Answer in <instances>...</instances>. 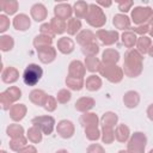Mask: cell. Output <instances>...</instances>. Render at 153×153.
<instances>
[{
  "instance_id": "cell-18",
  "label": "cell",
  "mask_w": 153,
  "mask_h": 153,
  "mask_svg": "<svg viewBox=\"0 0 153 153\" xmlns=\"http://www.w3.org/2000/svg\"><path fill=\"white\" fill-rule=\"evenodd\" d=\"M56 48L60 53L62 54H71L73 50H74V41L69 37H61L59 38L57 41V44H56Z\"/></svg>"
},
{
  "instance_id": "cell-48",
  "label": "cell",
  "mask_w": 153,
  "mask_h": 153,
  "mask_svg": "<svg viewBox=\"0 0 153 153\" xmlns=\"http://www.w3.org/2000/svg\"><path fill=\"white\" fill-rule=\"evenodd\" d=\"M39 32H41L42 35H47V36H49V37H51V38H54V36H55V33H54V31H53V29H51L50 23H43V24L41 25V27H39Z\"/></svg>"
},
{
  "instance_id": "cell-33",
  "label": "cell",
  "mask_w": 153,
  "mask_h": 153,
  "mask_svg": "<svg viewBox=\"0 0 153 153\" xmlns=\"http://www.w3.org/2000/svg\"><path fill=\"white\" fill-rule=\"evenodd\" d=\"M53 43V38L47 36V35H37L35 38H33V47L36 48V50L41 49V48H44V47H49Z\"/></svg>"
},
{
  "instance_id": "cell-49",
  "label": "cell",
  "mask_w": 153,
  "mask_h": 153,
  "mask_svg": "<svg viewBox=\"0 0 153 153\" xmlns=\"http://www.w3.org/2000/svg\"><path fill=\"white\" fill-rule=\"evenodd\" d=\"M10 24H11V23H10L8 17H7L6 14H0V32H1V33H4L5 31L8 30Z\"/></svg>"
},
{
  "instance_id": "cell-57",
  "label": "cell",
  "mask_w": 153,
  "mask_h": 153,
  "mask_svg": "<svg viewBox=\"0 0 153 153\" xmlns=\"http://www.w3.org/2000/svg\"><path fill=\"white\" fill-rule=\"evenodd\" d=\"M148 25H149V26H153V16H152V18L149 19V22H148Z\"/></svg>"
},
{
  "instance_id": "cell-62",
  "label": "cell",
  "mask_w": 153,
  "mask_h": 153,
  "mask_svg": "<svg viewBox=\"0 0 153 153\" xmlns=\"http://www.w3.org/2000/svg\"><path fill=\"white\" fill-rule=\"evenodd\" d=\"M148 153H153V148H152V149H151V151H149Z\"/></svg>"
},
{
  "instance_id": "cell-20",
  "label": "cell",
  "mask_w": 153,
  "mask_h": 153,
  "mask_svg": "<svg viewBox=\"0 0 153 153\" xmlns=\"http://www.w3.org/2000/svg\"><path fill=\"white\" fill-rule=\"evenodd\" d=\"M123 103L128 109H134L140 103V94L136 91H128L123 96Z\"/></svg>"
},
{
  "instance_id": "cell-11",
  "label": "cell",
  "mask_w": 153,
  "mask_h": 153,
  "mask_svg": "<svg viewBox=\"0 0 153 153\" xmlns=\"http://www.w3.org/2000/svg\"><path fill=\"white\" fill-rule=\"evenodd\" d=\"M37 56L42 63H45V65L51 63L56 59V49L51 45L41 48L37 50Z\"/></svg>"
},
{
  "instance_id": "cell-2",
  "label": "cell",
  "mask_w": 153,
  "mask_h": 153,
  "mask_svg": "<svg viewBox=\"0 0 153 153\" xmlns=\"http://www.w3.org/2000/svg\"><path fill=\"white\" fill-rule=\"evenodd\" d=\"M85 19L88 25H91L92 27H97V29L104 26L106 23V16H105L103 8L99 7L97 4H90L88 12H87V16Z\"/></svg>"
},
{
  "instance_id": "cell-54",
  "label": "cell",
  "mask_w": 153,
  "mask_h": 153,
  "mask_svg": "<svg viewBox=\"0 0 153 153\" xmlns=\"http://www.w3.org/2000/svg\"><path fill=\"white\" fill-rule=\"evenodd\" d=\"M147 117L153 122V104H151L148 108H147Z\"/></svg>"
},
{
  "instance_id": "cell-37",
  "label": "cell",
  "mask_w": 153,
  "mask_h": 153,
  "mask_svg": "<svg viewBox=\"0 0 153 153\" xmlns=\"http://www.w3.org/2000/svg\"><path fill=\"white\" fill-rule=\"evenodd\" d=\"M50 25H51V29H53V31H54L55 35H61V33H63V32L66 31V29H67V23H66L65 20H61V19L55 18V17L51 18Z\"/></svg>"
},
{
  "instance_id": "cell-47",
  "label": "cell",
  "mask_w": 153,
  "mask_h": 153,
  "mask_svg": "<svg viewBox=\"0 0 153 153\" xmlns=\"http://www.w3.org/2000/svg\"><path fill=\"white\" fill-rule=\"evenodd\" d=\"M134 5V1L131 0H122V1H117V7L121 12L127 13L128 11L131 10V6Z\"/></svg>"
},
{
  "instance_id": "cell-5",
  "label": "cell",
  "mask_w": 153,
  "mask_h": 153,
  "mask_svg": "<svg viewBox=\"0 0 153 153\" xmlns=\"http://www.w3.org/2000/svg\"><path fill=\"white\" fill-rule=\"evenodd\" d=\"M147 145V137L141 131H135L128 141V153H145V147Z\"/></svg>"
},
{
  "instance_id": "cell-40",
  "label": "cell",
  "mask_w": 153,
  "mask_h": 153,
  "mask_svg": "<svg viewBox=\"0 0 153 153\" xmlns=\"http://www.w3.org/2000/svg\"><path fill=\"white\" fill-rule=\"evenodd\" d=\"M4 93H5V96L8 98V100L13 104L14 102H17L18 99H20V97H22V91H20V88L19 87H17V86H10L6 91H4Z\"/></svg>"
},
{
  "instance_id": "cell-19",
  "label": "cell",
  "mask_w": 153,
  "mask_h": 153,
  "mask_svg": "<svg viewBox=\"0 0 153 153\" xmlns=\"http://www.w3.org/2000/svg\"><path fill=\"white\" fill-rule=\"evenodd\" d=\"M120 61V53L112 48H108L103 51L102 63L104 65H116Z\"/></svg>"
},
{
  "instance_id": "cell-10",
  "label": "cell",
  "mask_w": 153,
  "mask_h": 153,
  "mask_svg": "<svg viewBox=\"0 0 153 153\" xmlns=\"http://www.w3.org/2000/svg\"><path fill=\"white\" fill-rule=\"evenodd\" d=\"M72 13H73V7L69 4H57L54 7V16L55 18H59L61 20H69L72 18Z\"/></svg>"
},
{
  "instance_id": "cell-24",
  "label": "cell",
  "mask_w": 153,
  "mask_h": 153,
  "mask_svg": "<svg viewBox=\"0 0 153 153\" xmlns=\"http://www.w3.org/2000/svg\"><path fill=\"white\" fill-rule=\"evenodd\" d=\"M80 124L84 128L87 127H98V117L93 112H84L79 118Z\"/></svg>"
},
{
  "instance_id": "cell-58",
  "label": "cell",
  "mask_w": 153,
  "mask_h": 153,
  "mask_svg": "<svg viewBox=\"0 0 153 153\" xmlns=\"http://www.w3.org/2000/svg\"><path fill=\"white\" fill-rule=\"evenodd\" d=\"M56 153H68V151H66V149H59Z\"/></svg>"
},
{
  "instance_id": "cell-23",
  "label": "cell",
  "mask_w": 153,
  "mask_h": 153,
  "mask_svg": "<svg viewBox=\"0 0 153 153\" xmlns=\"http://www.w3.org/2000/svg\"><path fill=\"white\" fill-rule=\"evenodd\" d=\"M115 139L118 142H127L130 139V129L124 123L118 124L115 129Z\"/></svg>"
},
{
  "instance_id": "cell-30",
  "label": "cell",
  "mask_w": 153,
  "mask_h": 153,
  "mask_svg": "<svg viewBox=\"0 0 153 153\" xmlns=\"http://www.w3.org/2000/svg\"><path fill=\"white\" fill-rule=\"evenodd\" d=\"M117 121H118V116L112 111L105 112L100 118L102 126L103 127H108V128H114L117 124Z\"/></svg>"
},
{
  "instance_id": "cell-46",
  "label": "cell",
  "mask_w": 153,
  "mask_h": 153,
  "mask_svg": "<svg viewBox=\"0 0 153 153\" xmlns=\"http://www.w3.org/2000/svg\"><path fill=\"white\" fill-rule=\"evenodd\" d=\"M56 106H57V100H56V98L48 94L47 98H45V100H44L43 108H44L48 112H51V111H54V110L56 109Z\"/></svg>"
},
{
  "instance_id": "cell-42",
  "label": "cell",
  "mask_w": 153,
  "mask_h": 153,
  "mask_svg": "<svg viewBox=\"0 0 153 153\" xmlns=\"http://www.w3.org/2000/svg\"><path fill=\"white\" fill-rule=\"evenodd\" d=\"M102 140L106 145L112 143L114 140H115V130H114V128L103 127L102 128Z\"/></svg>"
},
{
  "instance_id": "cell-61",
  "label": "cell",
  "mask_w": 153,
  "mask_h": 153,
  "mask_svg": "<svg viewBox=\"0 0 153 153\" xmlns=\"http://www.w3.org/2000/svg\"><path fill=\"white\" fill-rule=\"evenodd\" d=\"M0 153H7V152H6L5 149H1V151H0Z\"/></svg>"
},
{
  "instance_id": "cell-28",
  "label": "cell",
  "mask_w": 153,
  "mask_h": 153,
  "mask_svg": "<svg viewBox=\"0 0 153 153\" xmlns=\"http://www.w3.org/2000/svg\"><path fill=\"white\" fill-rule=\"evenodd\" d=\"M18 1L17 0H7V1H1L0 2V8L5 14L12 16L18 11Z\"/></svg>"
},
{
  "instance_id": "cell-34",
  "label": "cell",
  "mask_w": 153,
  "mask_h": 153,
  "mask_svg": "<svg viewBox=\"0 0 153 153\" xmlns=\"http://www.w3.org/2000/svg\"><path fill=\"white\" fill-rule=\"evenodd\" d=\"M100 66H102V62H100L96 56L85 57V67H86V71H88V72H91V73L99 72Z\"/></svg>"
},
{
  "instance_id": "cell-14",
  "label": "cell",
  "mask_w": 153,
  "mask_h": 153,
  "mask_svg": "<svg viewBox=\"0 0 153 153\" xmlns=\"http://www.w3.org/2000/svg\"><path fill=\"white\" fill-rule=\"evenodd\" d=\"M13 27L18 31H26L31 26V20L25 13H19L13 18Z\"/></svg>"
},
{
  "instance_id": "cell-38",
  "label": "cell",
  "mask_w": 153,
  "mask_h": 153,
  "mask_svg": "<svg viewBox=\"0 0 153 153\" xmlns=\"http://www.w3.org/2000/svg\"><path fill=\"white\" fill-rule=\"evenodd\" d=\"M66 85L71 90H73V91H80L85 86V81H84V79L73 78V76L67 75V78H66Z\"/></svg>"
},
{
  "instance_id": "cell-53",
  "label": "cell",
  "mask_w": 153,
  "mask_h": 153,
  "mask_svg": "<svg viewBox=\"0 0 153 153\" xmlns=\"http://www.w3.org/2000/svg\"><path fill=\"white\" fill-rule=\"evenodd\" d=\"M18 153H37V149L35 146L29 145V146H25L23 149H20Z\"/></svg>"
},
{
  "instance_id": "cell-9",
  "label": "cell",
  "mask_w": 153,
  "mask_h": 153,
  "mask_svg": "<svg viewBox=\"0 0 153 153\" xmlns=\"http://www.w3.org/2000/svg\"><path fill=\"white\" fill-rule=\"evenodd\" d=\"M74 124L69 120H61L56 126V131L62 139H71L74 135Z\"/></svg>"
},
{
  "instance_id": "cell-43",
  "label": "cell",
  "mask_w": 153,
  "mask_h": 153,
  "mask_svg": "<svg viewBox=\"0 0 153 153\" xmlns=\"http://www.w3.org/2000/svg\"><path fill=\"white\" fill-rule=\"evenodd\" d=\"M81 51H82V54L86 57H88V56H96L99 53V47H98V44L96 42L94 43H88V44L81 47Z\"/></svg>"
},
{
  "instance_id": "cell-16",
  "label": "cell",
  "mask_w": 153,
  "mask_h": 153,
  "mask_svg": "<svg viewBox=\"0 0 153 153\" xmlns=\"http://www.w3.org/2000/svg\"><path fill=\"white\" fill-rule=\"evenodd\" d=\"M112 24L116 29L118 30H124V31H128L130 29V19L128 16L123 14V13H118V14H115L114 18H112Z\"/></svg>"
},
{
  "instance_id": "cell-15",
  "label": "cell",
  "mask_w": 153,
  "mask_h": 153,
  "mask_svg": "<svg viewBox=\"0 0 153 153\" xmlns=\"http://www.w3.org/2000/svg\"><path fill=\"white\" fill-rule=\"evenodd\" d=\"M26 111H27V109H26V105L25 104H18V103H16L10 109V117H11L12 121L19 122V121H22L25 117Z\"/></svg>"
},
{
  "instance_id": "cell-21",
  "label": "cell",
  "mask_w": 153,
  "mask_h": 153,
  "mask_svg": "<svg viewBox=\"0 0 153 153\" xmlns=\"http://www.w3.org/2000/svg\"><path fill=\"white\" fill-rule=\"evenodd\" d=\"M96 102L91 97H81L75 102V109L80 112H88L93 106Z\"/></svg>"
},
{
  "instance_id": "cell-41",
  "label": "cell",
  "mask_w": 153,
  "mask_h": 153,
  "mask_svg": "<svg viewBox=\"0 0 153 153\" xmlns=\"http://www.w3.org/2000/svg\"><path fill=\"white\" fill-rule=\"evenodd\" d=\"M25 146H27V137L26 136H20V137L11 139V141H10V148L12 151H16V152H19Z\"/></svg>"
},
{
  "instance_id": "cell-35",
  "label": "cell",
  "mask_w": 153,
  "mask_h": 153,
  "mask_svg": "<svg viewBox=\"0 0 153 153\" xmlns=\"http://www.w3.org/2000/svg\"><path fill=\"white\" fill-rule=\"evenodd\" d=\"M81 29V22L80 19L78 18H71L69 20H67V33L69 36H74V35H78V32L80 31Z\"/></svg>"
},
{
  "instance_id": "cell-29",
  "label": "cell",
  "mask_w": 153,
  "mask_h": 153,
  "mask_svg": "<svg viewBox=\"0 0 153 153\" xmlns=\"http://www.w3.org/2000/svg\"><path fill=\"white\" fill-rule=\"evenodd\" d=\"M85 87L91 91V92H94V91H98L100 87H102V79L98 76V75H90L86 78V81H85Z\"/></svg>"
},
{
  "instance_id": "cell-17",
  "label": "cell",
  "mask_w": 153,
  "mask_h": 153,
  "mask_svg": "<svg viewBox=\"0 0 153 153\" xmlns=\"http://www.w3.org/2000/svg\"><path fill=\"white\" fill-rule=\"evenodd\" d=\"M18 78H19V72L17 68H14L12 66L6 67L1 72V80L5 84H13L18 80Z\"/></svg>"
},
{
  "instance_id": "cell-31",
  "label": "cell",
  "mask_w": 153,
  "mask_h": 153,
  "mask_svg": "<svg viewBox=\"0 0 153 153\" xmlns=\"http://www.w3.org/2000/svg\"><path fill=\"white\" fill-rule=\"evenodd\" d=\"M121 39H122V43L124 44V47L129 48V49H133L134 45H136V42H137V37H136V33L128 30V31H124L121 36Z\"/></svg>"
},
{
  "instance_id": "cell-59",
  "label": "cell",
  "mask_w": 153,
  "mask_h": 153,
  "mask_svg": "<svg viewBox=\"0 0 153 153\" xmlns=\"http://www.w3.org/2000/svg\"><path fill=\"white\" fill-rule=\"evenodd\" d=\"M149 35L153 37V26H151V30H149Z\"/></svg>"
},
{
  "instance_id": "cell-52",
  "label": "cell",
  "mask_w": 153,
  "mask_h": 153,
  "mask_svg": "<svg viewBox=\"0 0 153 153\" xmlns=\"http://www.w3.org/2000/svg\"><path fill=\"white\" fill-rule=\"evenodd\" d=\"M86 153H105V151H104L102 145H99V143H91L87 147Z\"/></svg>"
},
{
  "instance_id": "cell-60",
  "label": "cell",
  "mask_w": 153,
  "mask_h": 153,
  "mask_svg": "<svg viewBox=\"0 0 153 153\" xmlns=\"http://www.w3.org/2000/svg\"><path fill=\"white\" fill-rule=\"evenodd\" d=\"M118 153H128V152L124 151V149H121V151H118Z\"/></svg>"
},
{
  "instance_id": "cell-6",
  "label": "cell",
  "mask_w": 153,
  "mask_h": 153,
  "mask_svg": "<svg viewBox=\"0 0 153 153\" xmlns=\"http://www.w3.org/2000/svg\"><path fill=\"white\" fill-rule=\"evenodd\" d=\"M31 123L32 126H36L37 128H39L42 130L43 134L45 135H50L54 130V127H55V120L53 116H37V117H33L31 120Z\"/></svg>"
},
{
  "instance_id": "cell-27",
  "label": "cell",
  "mask_w": 153,
  "mask_h": 153,
  "mask_svg": "<svg viewBox=\"0 0 153 153\" xmlns=\"http://www.w3.org/2000/svg\"><path fill=\"white\" fill-rule=\"evenodd\" d=\"M151 45H152V41H151L149 37H147V36H140L137 38V42H136V48H137L136 50L143 56L145 54H148V50H149Z\"/></svg>"
},
{
  "instance_id": "cell-36",
  "label": "cell",
  "mask_w": 153,
  "mask_h": 153,
  "mask_svg": "<svg viewBox=\"0 0 153 153\" xmlns=\"http://www.w3.org/2000/svg\"><path fill=\"white\" fill-rule=\"evenodd\" d=\"M6 134L11 137V139H16V137H20L24 136V128L20 124L17 123H12L6 128Z\"/></svg>"
},
{
  "instance_id": "cell-26",
  "label": "cell",
  "mask_w": 153,
  "mask_h": 153,
  "mask_svg": "<svg viewBox=\"0 0 153 153\" xmlns=\"http://www.w3.org/2000/svg\"><path fill=\"white\" fill-rule=\"evenodd\" d=\"M88 4L85 1H76L73 5V12L75 14V18L81 19V18H86L87 12H88Z\"/></svg>"
},
{
  "instance_id": "cell-45",
  "label": "cell",
  "mask_w": 153,
  "mask_h": 153,
  "mask_svg": "<svg viewBox=\"0 0 153 153\" xmlns=\"http://www.w3.org/2000/svg\"><path fill=\"white\" fill-rule=\"evenodd\" d=\"M71 98H72V93H71V91H68L67 88L60 90V91L57 92V94H56V100H57V103H60V104H66V103H68V102L71 100Z\"/></svg>"
},
{
  "instance_id": "cell-4",
  "label": "cell",
  "mask_w": 153,
  "mask_h": 153,
  "mask_svg": "<svg viewBox=\"0 0 153 153\" xmlns=\"http://www.w3.org/2000/svg\"><path fill=\"white\" fill-rule=\"evenodd\" d=\"M42 75H43V69L36 63H30L26 66V68L23 72V81L27 86H35L41 80Z\"/></svg>"
},
{
  "instance_id": "cell-39",
  "label": "cell",
  "mask_w": 153,
  "mask_h": 153,
  "mask_svg": "<svg viewBox=\"0 0 153 153\" xmlns=\"http://www.w3.org/2000/svg\"><path fill=\"white\" fill-rule=\"evenodd\" d=\"M14 47V39L10 35H2L0 37V50L1 51H10Z\"/></svg>"
},
{
  "instance_id": "cell-12",
  "label": "cell",
  "mask_w": 153,
  "mask_h": 153,
  "mask_svg": "<svg viewBox=\"0 0 153 153\" xmlns=\"http://www.w3.org/2000/svg\"><path fill=\"white\" fill-rule=\"evenodd\" d=\"M85 74H86L85 63H82V62L79 61V60H74V61H72V62L69 63V66H68V75H69V76L84 79Z\"/></svg>"
},
{
  "instance_id": "cell-50",
  "label": "cell",
  "mask_w": 153,
  "mask_h": 153,
  "mask_svg": "<svg viewBox=\"0 0 153 153\" xmlns=\"http://www.w3.org/2000/svg\"><path fill=\"white\" fill-rule=\"evenodd\" d=\"M149 30H151V26L147 23V24H143V25H139L137 27H134L133 32H135L140 36H146V33H149Z\"/></svg>"
},
{
  "instance_id": "cell-7",
  "label": "cell",
  "mask_w": 153,
  "mask_h": 153,
  "mask_svg": "<svg viewBox=\"0 0 153 153\" xmlns=\"http://www.w3.org/2000/svg\"><path fill=\"white\" fill-rule=\"evenodd\" d=\"M153 16V10L151 7H142V6H137L134 7V10L131 11V20L134 22V24L137 25H143L147 24V22H149V19Z\"/></svg>"
},
{
  "instance_id": "cell-32",
  "label": "cell",
  "mask_w": 153,
  "mask_h": 153,
  "mask_svg": "<svg viewBox=\"0 0 153 153\" xmlns=\"http://www.w3.org/2000/svg\"><path fill=\"white\" fill-rule=\"evenodd\" d=\"M42 130L39 128H37L36 126H32L27 129V133H26V137L27 140L31 142V143H38L42 141Z\"/></svg>"
},
{
  "instance_id": "cell-25",
  "label": "cell",
  "mask_w": 153,
  "mask_h": 153,
  "mask_svg": "<svg viewBox=\"0 0 153 153\" xmlns=\"http://www.w3.org/2000/svg\"><path fill=\"white\" fill-rule=\"evenodd\" d=\"M47 96H48V94H47L43 90L35 88V90H32V91L30 92L29 98H30V102L33 103L35 105H37V106H43Z\"/></svg>"
},
{
  "instance_id": "cell-56",
  "label": "cell",
  "mask_w": 153,
  "mask_h": 153,
  "mask_svg": "<svg viewBox=\"0 0 153 153\" xmlns=\"http://www.w3.org/2000/svg\"><path fill=\"white\" fill-rule=\"evenodd\" d=\"M148 55H149L151 57H153V44L151 45V48H149V50H148Z\"/></svg>"
},
{
  "instance_id": "cell-13",
  "label": "cell",
  "mask_w": 153,
  "mask_h": 153,
  "mask_svg": "<svg viewBox=\"0 0 153 153\" xmlns=\"http://www.w3.org/2000/svg\"><path fill=\"white\" fill-rule=\"evenodd\" d=\"M30 14H31V18L38 23V22H43L44 19H47L48 11L43 4L37 2V4L32 5V7L30 10Z\"/></svg>"
},
{
  "instance_id": "cell-3",
  "label": "cell",
  "mask_w": 153,
  "mask_h": 153,
  "mask_svg": "<svg viewBox=\"0 0 153 153\" xmlns=\"http://www.w3.org/2000/svg\"><path fill=\"white\" fill-rule=\"evenodd\" d=\"M99 74L102 76H104L105 79H108L110 82L117 84L120 81H122L124 73L122 71L121 67H118L117 65H104L102 63L100 69H99Z\"/></svg>"
},
{
  "instance_id": "cell-51",
  "label": "cell",
  "mask_w": 153,
  "mask_h": 153,
  "mask_svg": "<svg viewBox=\"0 0 153 153\" xmlns=\"http://www.w3.org/2000/svg\"><path fill=\"white\" fill-rule=\"evenodd\" d=\"M0 105H1V109H2V110H5V111H6V110H10V109H11V106L13 105V104L8 100V98L5 96V93H4V92H1V93H0Z\"/></svg>"
},
{
  "instance_id": "cell-8",
  "label": "cell",
  "mask_w": 153,
  "mask_h": 153,
  "mask_svg": "<svg viewBox=\"0 0 153 153\" xmlns=\"http://www.w3.org/2000/svg\"><path fill=\"white\" fill-rule=\"evenodd\" d=\"M97 38L104 44V45H112L114 43L117 42L120 35L115 30H105V29H99L96 32Z\"/></svg>"
},
{
  "instance_id": "cell-55",
  "label": "cell",
  "mask_w": 153,
  "mask_h": 153,
  "mask_svg": "<svg viewBox=\"0 0 153 153\" xmlns=\"http://www.w3.org/2000/svg\"><path fill=\"white\" fill-rule=\"evenodd\" d=\"M96 4L98 6H103V7H110L112 5V1H97Z\"/></svg>"
},
{
  "instance_id": "cell-44",
  "label": "cell",
  "mask_w": 153,
  "mask_h": 153,
  "mask_svg": "<svg viewBox=\"0 0 153 153\" xmlns=\"http://www.w3.org/2000/svg\"><path fill=\"white\" fill-rule=\"evenodd\" d=\"M102 131L98 129V127H87L85 128V135L90 141H97L100 137Z\"/></svg>"
},
{
  "instance_id": "cell-1",
  "label": "cell",
  "mask_w": 153,
  "mask_h": 153,
  "mask_svg": "<svg viewBox=\"0 0 153 153\" xmlns=\"http://www.w3.org/2000/svg\"><path fill=\"white\" fill-rule=\"evenodd\" d=\"M142 62L143 56L136 50V49H129L124 54V61H123V73L124 75L129 78H136L142 72Z\"/></svg>"
},
{
  "instance_id": "cell-22",
  "label": "cell",
  "mask_w": 153,
  "mask_h": 153,
  "mask_svg": "<svg viewBox=\"0 0 153 153\" xmlns=\"http://www.w3.org/2000/svg\"><path fill=\"white\" fill-rule=\"evenodd\" d=\"M96 37V33H93L91 30H82L76 35V43L84 47L88 43H94Z\"/></svg>"
}]
</instances>
